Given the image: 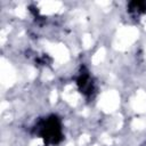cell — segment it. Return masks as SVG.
I'll use <instances>...</instances> for the list:
<instances>
[{
	"mask_svg": "<svg viewBox=\"0 0 146 146\" xmlns=\"http://www.w3.org/2000/svg\"><path fill=\"white\" fill-rule=\"evenodd\" d=\"M78 86L81 92L83 94H91L94 90V83L89 74L82 73L78 79Z\"/></svg>",
	"mask_w": 146,
	"mask_h": 146,
	"instance_id": "obj_2",
	"label": "cell"
},
{
	"mask_svg": "<svg viewBox=\"0 0 146 146\" xmlns=\"http://www.w3.org/2000/svg\"><path fill=\"white\" fill-rule=\"evenodd\" d=\"M35 133L44 140V144L55 145L62 140V125L55 115L40 121L35 127Z\"/></svg>",
	"mask_w": 146,
	"mask_h": 146,
	"instance_id": "obj_1",
	"label": "cell"
}]
</instances>
